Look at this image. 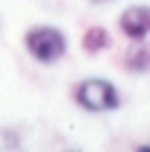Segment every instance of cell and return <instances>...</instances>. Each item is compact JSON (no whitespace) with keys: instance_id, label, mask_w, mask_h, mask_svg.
<instances>
[{"instance_id":"1","label":"cell","mask_w":150,"mask_h":152,"mask_svg":"<svg viewBox=\"0 0 150 152\" xmlns=\"http://www.w3.org/2000/svg\"><path fill=\"white\" fill-rule=\"evenodd\" d=\"M21 45H24L27 56L43 67L62 61L70 51V40H67L64 29H59L56 24H32L24 32Z\"/></svg>"},{"instance_id":"2","label":"cell","mask_w":150,"mask_h":152,"mask_svg":"<svg viewBox=\"0 0 150 152\" xmlns=\"http://www.w3.org/2000/svg\"><path fill=\"white\" fill-rule=\"evenodd\" d=\"M72 102L91 115L115 112L121 107V91L107 77H86L72 88Z\"/></svg>"},{"instance_id":"3","label":"cell","mask_w":150,"mask_h":152,"mask_svg":"<svg viewBox=\"0 0 150 152\" xmlns=\"http://www.w3.org/2000/svg\"><path fill=\"white\" fill-rule=\"evenodd\" d=\"M118 29L123 37L134 40H148L150 37V5H129L118 16Z\"/></svg>"},{"instance_id":"4","label":"cell","mask_w":150,"mask_h":152,"mask_svg":"<svg viewBox=\"0 0 150 152\" xmlns=\"http://www.w3.org/2000/svg\"><path fill=\"white\" fill-rule=\"evenodd\" d=\"M123 67L134 75H142L150 69V43L148 40H134V45L123 53Z\"/></svg>"},{"instance_id":"5","label":"cell","mask_w":150,"mask_h":152,"mask_svg":"<svg viewBox=\"0 0 150 152\" xmlns=\"http://www.w3.org/2000/svg\"><path fill=\"white\" fill-rule=\"evenodd\" d=\"M110 32L105 29V27H89L86 32H83V37H81V48L89 53V56H97V53H102V51H107L110 48Z\"/></svg>"},{"instance_id":"6","label":"cell","mask_w":150,"mask_h":152,"mask_svg":"<svg viewBox=\"0 0 150 152\" xmlns=\"http://www.w3.org/2000/svg\"><path fill=\"white\" fill-rule=\"evenodd\" d=\"M137 150H140V152H150V144H140Z\"/></svg>"},{"instance_id":"7","label":"cell","mask_w":150,"mask_h":152,"mask_svg":"<svg viewBox=\"0 0 150 152\" xmlns=\"http://www.w3.org/2000/svg\"><path fill=\"white\" fill-rule=\"evenodd\" d=\"M94 3H113V0H94Z\"/></svg>"}]
</instances>
